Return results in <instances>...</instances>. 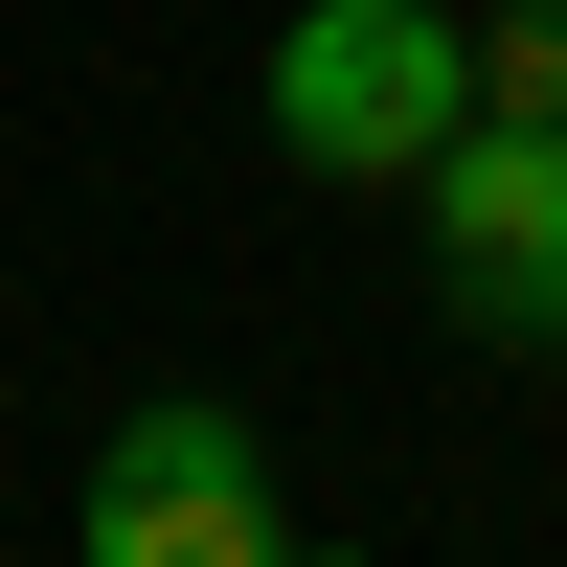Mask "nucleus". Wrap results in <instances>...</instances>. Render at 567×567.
<instances>
[{
  "mask_svg": "<svg viewBox=\"0 0 567 567\" xmlns=\"http://www.w3.org/2000/svg\"><path fill=\"white\" fill-rule=\"evenodd\" d=\"M250 91H272V159L296 182H409L477 114V23H454V0H296Z\"/></svg>",
  "mask_w": 567,
  "mask_h": 567,
  "instance_id": "nucleus-1",
  "label": "nucleus"
},
{
  "mask_svg": "<svg viewBox=\"0 0 567 567\" xmlns=\"http://www.w3.org/2000/svg\"><path fill=\"white\" fill-rule=\"evenodd\" d=\"M409 227L477 341H567V114H454L409 159Z\"/></svg>",
  "mask_w": 567,
  "mask_h": 567,
  "instance_id": "nucleus-2",
  "label": "nucleus"
},
{
  "mask_svg": "<svg viewBox=\"0 0 567 567\" xmlns=\"http://www.w3.org/2000/svg\"><path fill=\"white\" fill-rule=\"evenodd\" d=\"M69 545H91V567H250V545H272L250 409H114L91 477H69Z\"/></svg>",
  "mask_w": 567,
  "mask_h": 567,
  "instance_id": "nucleus-3",
  "label": "nucleus"
},
{
  "mask_svg": "<svg viewBox=\"0 0 567 567\" xmlns=\"http://www.w3.org/2000/svg\"><path fill=\"white\" fill-rule=\"evenodd\" d=\"M477 114H567V0H499L477 23Z\"/></svg>",
  "mask_w": 567,
  "mask_h": 567,
  "instance_id": "nucleus-4",
  "label": "nucleus"
}]
</instances>
